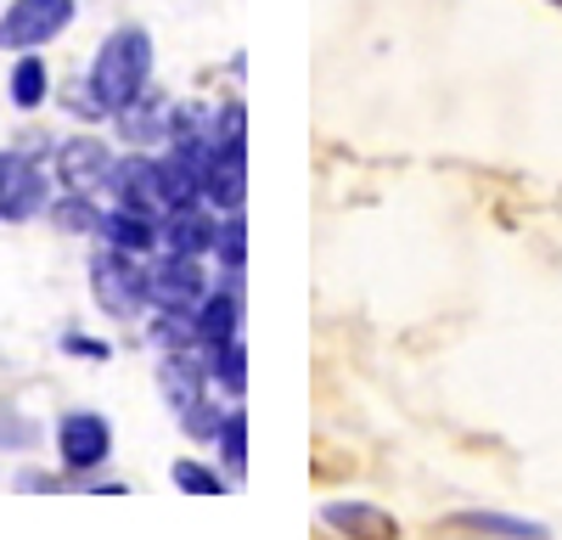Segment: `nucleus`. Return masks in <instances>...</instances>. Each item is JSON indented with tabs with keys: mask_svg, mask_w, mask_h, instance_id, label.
I'll return each mask as SVG.
<instances>
[{
	"mask_svg": "<svg viewBox=\"0 0 562 540\" xmlns=\"http://www.w3.org/2000/svg\"><path fill=\"white\" fill-rule=\"evenodd\" d=\"M147 74H153V40L140 29H119L90 63V97H97V108L119 113L130 97L147 90Z\"/></svg>",
	"mask_w": 562,
	"mask_h": 540,
	"instance_id": "nucleus-1",
	"label": "nucleus"
},
{
	"mask_svg": "<svg viewBox=\"0 0 562 540\" xmlns=\"http://www.w3.org/2000/svg\"><path fill=\"white\" fill-rule=\"evenodd\" d=\"M90 293H97V304L113 315V322H130V315H140L153 304V288H147V265H140L130 248H102L97 259H90Z\"/></svg>",
	"mask_w": 562,
	"mask_h": 540,
	"instance_id": "nucleus-2",
	"label": "nucleus"
},
{
	"mask_svg": "<svg viewBox=\"0 0 562 540\" xmlns=\"http://www.w3.org/2000/svg\"><path fill=\"white\" fill-rule=\"evenodd\" d=\"M45 203H52V175L29 153H0V220H34Z\"/></svg>",
	"mask_w": 562,
	"mask_h": 540,
	"instance_id": "nucleus-3",
	"label": "nucleus"
},
{
	"mask_svg": "<svg viewBox=\"0 0 562 540\" xmlns=\"http://www.w3.org/2000/svg\"><path fill=\"white\" fill-rule=\"evenodd\" d=\"M74 23V0H18V7L0 18V45L7 52H34V45L57 40Z\"/></svg>",
	"mask_w": 562,
	"mask_h": 540,
	"instance_id": "nucleus-4",
	"label": "nucleus"
},
{
	"mask_svg": "<svg viewBox=\"0 0 562 540\" xmlns=\"http://www.w3.org/2000/svg\"><path fill=\"white\" fill-rule=\"evenodd\" d=\"M147 288H153L158 310H198L209 299V277H203L198 254H180V248H169L158 265H147Z\"/></svg>",
	"mask_w": 562,
	"mask_h": 540,
	"instance_id": "nucleus-5",
	"label": "nucleus"
},
{
	"mask_svg": "<svg viewBox=\"0 0 562 540\" xmlns=\"http://www.w3.org/2000/svg\"><path fill=\"white\" fill-rule=\"evenodd\" d=\"M57 450H63V462H68L74 473H90V468L108 462L113 428H108L97 412H74V417H63V428H57Z\"/></svg>",
	"mask_w": 562,
	"mask_h": 540,
	"instance_id": "nucleus-6",
	"label": "nucleus"
},
{
	"mask_svg": "<svg viewBox=\"0 0 562 540\" xmlns=\"http://www.w3.org/2000/svg\"><path fill=\"white\" fill-rule=\"evenodd\" d=\"M164 237H169V248H180V254H214V243H220V225L225 220H214V203L209 198H198V203H180V209H169L164 220Z\"/></svg>",
	"mask_w": 562,
	"mask_h": 540,
	"instance_id": "nucleus-7",
	"label": "nucleus"
},
{
	"mask_svg": "<svg viewBox=\"0 0 562 540\" xmlns=\"http://www.w3.org/2000/svg\"><path fill=\"white\" fill-rule=\"evenodd\" d=\"M248 192V158H243V142H214L209 164H203V198L214 209H237Z\"/></svg>",
	"mask_w": 562,
	"mask_h": 540,
	"instance_id": "nucleus-8",
	"label": "nucleus"
},
{
	"mask_svg": "<svg viewBox=\"0 0 562 540\" xmlns=\"http://www.w3.org/2000/svg\"><path fill=\"white\" fill-rule=\"evenodd\" d=\"M119 130H124V142H135V147L169 142V130H175V108H169V97L147 85L140 97H130V102L119 108Z\"/></svg>",
	"mask_w": 562,
	"mask_h": 540,
	"instance_id": "nucleus-9",
	"label": "nucleus"
},
{
	"mask_svg": "<svg viewBox=\"0 0 562 540\" xmlns=\"http://www.w3.org/2000/svg\"><path fill=\"white\" fill-rule=\"evenodd\" d=\"M108 169H113V153L97 142V135H79V142H68L57 153V175L68 192H97L108 187Z\"/></svg>",
	"mask_w": 562,
	"mask_h": 540,
	"instance_id": "nucleus-10",
	"label": "nucleus"
},
{
	"mask_svg": "<svg viewBox=\"0 0 562 540\" xmlns=\"http://www.w3.org/2000/svg\"><path fill=\"white\" fill-rule=\"evenodd\" d=\"M158 220H164V214L140 209V203H113V214L102 220V232H108L113 248L147 254V248H158V237H164V225H158Z\"/></svg>",
	"mask_w": 562,
	"mask_h": 540,
	"instance_id": "nucleus-11",
	"label": "nucleus"
},
{
	"mask_svg": "<svg viewBox=\"0 0 562 540\" xmlns=\"http://www.w3.org/2000/svg\"><path fill=\"white\" fill-rule=\"evenodd\" d=\"M108 187H113L119 203H140V209L164 214V203H158V164H153V158H124V164L113 158Z\"/></svg>",
	"mask_w": 562,
	"mask_h": 540,
	"instance_id": "nucleus-12",
	"label": "nucleus"
},
{
	"mask_svg": "<svg viewBox=\"0 0 562 540\" xmlns=\"http://www.w3.org/2000/svg\"><path fill=\"white\" fill-rule=\"evenodd\" d=\"M237 327H243V299H237V288H231V293H209V299L198 304V338H203L209 349L231 344V338H237Z\"/></svg>",
	"mask_w": 562,
	"mask_h": 540,
	"instance_id": "nucleus-13",
	"label": "nucleus"
},
{
	"mask_svg": "<svg viewBox=\"0 0 562 540\" xmlns=\"http://www.w3.org/2000/svg\"><path fill=\"white\" fill-rule=\"evenodd\" d=\"M326 524H333V529H355V535H400L389 513L360 507V502H333V507H326Z\"/></svg>",
	"mask_w": 562,
	"mask_h": 540,
	"instance_id": "nucleus-14",
	"label": "nucleus"
},
{
	"mask_svg": "<svg viewBox=\"0 0 562 540\" xmlns=\"http://www.w3.org/2000/svg\"><path fill=\"white\" fill-rule=\"evenodd\" d=\"M456 529H484V535H506V540H524V535H546V524L529 518H506V513H456Z\"/></svg>",
	"mask_w": 562,
	"mask_h": 540,
	"instance_id": "nucleus-15",
	"label": "nucleus"
},
{
	"mask_svg": "<svg viewBox=\"0 0 562 540\" xmlns=\"http://www.w3.org/2000/svg\"><path fill=\"white\" fill-rule=\"evenodd\" d=\"M214 378H220L231 394H243V383H248V349H243V338H231V344L214 349Z\"/></svg>",
	"mask_w": 562,
	"mask_h": 540,
	"instance_id": "nucleus-16",
	"label": "nucleus"
},
{
	"mask_svg": "<svg viewBox=\"0 0 562 540\" xmlns=\"http://www.w3.org/2000/svg\"><path fill=\"white\" fill-rule=\"evenodd\" d=\"M12 102L18 108H40L45 102V63L40 57H23L18 74H12Z\"/></svg>",
	"mask_w": 562,
	"mask_h": 540,
	"instance_id": "nucleus-17",
	"label": "nucleus"
},
{
	"mask_svg": "<svg viewBox=\"0 0 562 540\" xmlns=\"http://www.w3.org/2000/svg\"><path fill=\"white\" fill-rule=\"evenodd\" d=\"M52 214H57L63 232H102V214L90 209V198H85V192H68V198H63Z\"/></svg>",
	"mask_w": 562,
	"mask_h": 540,
	"instance_id": "nucleus-18",
	"label": "nucleus"
},
{
	"mask_svg": "<svg viewBox=\"0 0 562 540\" xmlns=\"http://www.w3.org/2000/svg\"><path fill=\"white\" fill-rule=\"evenodd\" d=\"M220 450H225L231 473H243V468H248V423H243V412H231V417L220 423Z\"/></svg>",
	"mask_w": 562,
	"mask_h": 540,
	"instance_id": "nucleus-19",
	"label": "nucleus"
},
{
	"mask_svg": "<svg viewBox=\"0 0 562 540\" xmlns=\"http://www.w3.org/2000/svg\"><path fill=\"white\" fill-rule=\"evenodd\" d=\"M243 220H237V209H231V220L220 225V243H214V254H220V265L231 270V277H243Z\"/></svg>",
	"mask_w": 562,
	"mask_h": 540,
	"instance_id": "nucleus-20",
	"label": "nucleus"
},
{
	"mask_svg": "<svg viewBox=\"0 0 562 540\" xmlns=\"http://www.w3.org/2000/svg\"><path fill=\"white\" fill-rule=\"evenodd\" d=\"M175 484H180V490H192V495H220V490H225L220 473L203 468V462H175Z\"/></svg>",
	"mask_w": 562,
	"mask_h": 540,
	"instance_id": "nucleus-21",
	"label": "nucleus"
},
{
	"mask_svg": "<svg viewBox=\"0 0 562 540\" xmlns=\"http://www.w3.org/2000/svg\"><path fill=\"white\" fill-rule=\"evenodd\" d=\"M180 423L192 428V434H203V439H209V434H220V423H225V417H220V412H209V405L198 400L192 412H180Z\"/></svg>",
	"mask_w": 562,
	"mask_h": 540,
	"instance_id": "nucleus-22",
	"label": "nucleus"
},
{
	"mask_svg": "<svg viewBox=\"0 0 562 540\" xmlns=\"http://www.w3.org/2000/svg\"><path fill=\"white\" fill-rule=\"evenodd\" d=\"M63 349H68V355H85V360H108V344L79 338V333H68V338H63Z\"/></svg>",
	"mask_w": 562,
	"mask_h": 540,
	"instance_id": "nucleus-23",
	"label": "nucleus"
},
{
	"mask_svg": "<svg viewBox=\"0 0 562 540\" xmlns=\"http://www.w3.org/2000/svg\"><path fill=\"white\" fill-rule=\"evenodd\" d=\"M557 7H562V0H557Z\"/></svg>",
	"mask_w": 562,
	"mask_h": 540,
	"instance_id": "nucleus-24",
	"label": "nucleus"
}]
</instances>
